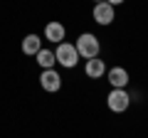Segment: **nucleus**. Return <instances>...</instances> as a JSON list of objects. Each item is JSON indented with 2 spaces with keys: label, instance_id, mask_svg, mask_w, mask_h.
I'll list each match as a JSON object with an SVG mask.
<instances>
[{
  "label": "nucleus",
  "instance_id": "obj_1",
  "mask_svg": "<svg viewBox=\"0 0 148 138\" xmlns=\"http://www.w3.org/2000/svg\"><path fill=\"white\" fill-rule=\"evenodd\" d=\"M77 54L79 57H84V59H94V57H99V52H101V44H99V37L96 35H91V32H84V35H79V40H77Z\"/></svg>",
  "mask_w": 148,
  "mask_h": 138
},
{
  "label": "nucleus",
  "instance_id": "obj_2",
  "mask_svg": "<svg viewBox=\"0 0 148 138\" xmlns=\"http://www.w3.org/2000/svg\"><path fill=\"white\" fill-rule=\"evenodd\" d=\"M54 59H57L62 67H67V69L77 67V62H79L77 47H74V44H69V42H59L57 49H54Z\"/></svg>",
  "mask_w": 148,
  "mask_h": 138
},
{
  "label": "nucleus",
  "instance_id": "obj_3",
  "mask_svg": "<svg viewBox=\"0 0 148 138\" xmlns=\"http://www.w3.org/2000/svg\"><path fill=\"white\" fill-rule=\"evenodd\" d=\"M106 104H109V109L114 113H123L128 109V104H131V96L126 94V89H114L109 94V99H106Z\"/></svg>",
  "mask_w": 148,
  "mask_h": 138
},
{
  "label": "nucleus",
  "instance_id": "obj_4",
  "mask_svg": "<svg viewBox=\"0 0 148 138\" xmlns=\"http://www.w3.org/2000/svg\"><path fill=\"white\" fill-rule=\"evenodd\" d=\"M40 84H42L45 91L54 94V91L62 89V77L54 72V69H42V77H40Z\"/></svg>",
  "mask_w": 148,
  "mask_h": 138
},
{
  "label": "nucleus",
  "instance_id": "obj_5",
  "mask_svg": "<svg viewBox=\"0 0 148 138\" xmlns=\"http://www.w3.org/2000/svg\"><path fill=\"white\" fill-rule=\"evenodd\" d=\"M94 22H99V25H111L114 22V5H109V3H96L94 5Z\"/></svg>",
  "mask_w": 148,
  "mask_h": 138
},
{
  "label": "nucleus",
  "instance_id": "obj_6",
  "mask_svg": "<svg viewBox=\"0 0 148 138\" xmlns=\"http://www.w3.org/2000/svg\"><path fill=\"white\" fill-rule=\"evenodd\" d=\"M106 77H109V81H111V86H114V89H126V84H128V72H126L123 67L109 69V72H106Z\"/></svg>",
  "mask_w": 148,
  "mask_h": 138
},
{
  "label": "nucleus",
  "instance_id": "obj_7",
  "mask_svg": "<svg viewBox=\"0 0 148 138\" xmlns=\"http://www.w3.org/2000/svg\"><path fill=\"white\" fill-rule=\"evenodd\" d=\"M64 35H67V30H64L62 22H47V27H45V37L49 40V42H64Z\"/></svg>",
  "mask_w": 148,
  "mask_h": 138
},
{
  "label": "nucleus",
  "instance_id": "obj_8",
  "mask_svg": "<svg viewBox=\"0 0 148 138\" xmlns=\"http://www.w3.org/2000/svg\"><path fill=\"white\" fill-rule=\"evenodd\" d=\"M84 72H86V77H89V79H99V77H104V72H106V64H104V59H99V57H94V59H86V67H84Z\"/></svg>",
  "mask_w": 148,
  "mask_h": 138
},
{
  "label": "nucleus",
  "instance_id": "obj_9",
  "mask_svg": "<svg viewBox=\"0 0 148 138\" xmlns=\"http://www.w3.org/2000/svg\"><path fill=\"white\" fill-rule=\"evenodd\" d=\"M40 49H42V40L37 37V35H27L22 40V52L25 54H37Z\"/></svg>",
  "mask_w": 148,
  "mask_h": 138
},
{
  "label": "nucleus",
  "instance_id": "obj_10",
  "mask_svg": "<svg viewBox=\"0 0 148 138\" xmlns=\"http://www.w3.org/2000/svg\"><path fill=\"white\" fill-rule=\"evenodd\" d=\"M35 57H37V64L42 69H52L54 62H57V59H54V52H49V49H40Z\"/></svg>",
  "mask_w": 148,
  "mask_h": 138
},
{
  "label": "nucleus",
  "instance_id": "obj_11",
  "mask_svg": "<svg viewBox=\"0 0 148 138\" xmlns=\"http://www.w3.org/2000/svg\"><path fill=\"white\" fill-rule=\"evenodd\" d=\"M109 5H123V0H106Z\"/></svg>",
  "mask_w": 148,
  "mask_h": 138
},
{
  "label": "nucleus",
  "instance_id": "obj_12",
  "mask_svg": "<svg viewBox=\"0 0 148 138\" xmlns=\"http://www.w3.org/2000/svg\"><path fill=\"white\" fill-rule=\"evenodd\" d=\"M96 3H104V0H96Z\"/></svg>",
  "mask_w": 148,
  "mask_h": 138
}]
</instances>
